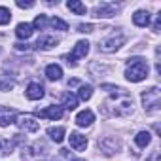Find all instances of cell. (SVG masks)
I'll list each match as a JSON object with an SVG mask.
<instances>
[{
    "label": "cell",
    "instance_id": "1",
    "mask_svg": "<svg viewBox=\"0 0 161 161\" xmlns=\"http://www.w3.org/2000/svg\"><path fill=\"white\" fill-rule=\"evenodd\" d=\"M125 78L129 82H142V80L148 78V63L140 57H133L127 63L125 68Z\"/></svg>",
    "mask_w": 161,
    "mask_h": 161
},
{
    "label": "cell",
    "instance_id": "2",
    "mask_svg": "<svg viewBox=\"0 0 161 161\" xmlns=\"http://www.w3.org/2000/svg\"><path fill=\"white\" fill-rule=\"evenodd\" d=\"M125 34L123 32H112L110 36H106V38H103L101 42H99V49L101 51H104V53H114L116 49H119L123 44H125Z\"/></svg>",
    "mask_w": 161,
    "mask_h": 161
},
{
    "label": "cell",
    "instance_id": "3",
    "mask_svg": "<svg viewBox=\"0 0 161 161\" xmlns=\"http://www.w3.org/2000/svg\"><path fill=\"white\" fill-rule=\"evenodd\" d=\"M142 104H144V110L148 112H153L159 108V103H161V93H159V87H150V89H144L142 95Z\"/></svg>",
    "mask_w": 161,
    "mask_h": 161
},
{
    "label": "cell",
    "instance_id": "4",
    "mask_svg": "<svg viewBox=\"0 0 161 161\" xmlns=\"http://www.w3.org/2000/svg\"><path fill=\"white\" fill-rule=\"evenodd\" d=\"M87 53H89V42L87 40H80V42H76V46L72 49V55H66L64 59H66V63L70 66H76V59H82Z\"/></svg>",
    "mask_w": 161,
    "mask_h": 161
},
{
    "label": "cell",
    "instance_id": "5",
    "mask_svg": "<svg viewBox=\"0 0 161 161\" xmlns=\"http://www.w3.org/2000/svg\"><path fill=\"white\" fill-rule=\"evenodd\" d=\"M116 12H118V6L116 4H108V2H103L101 6H97L95 10H93V14H95V17H103V19H106V17H112V15H116Z\"/></svg>",
    "mask_w": 161,
    "mask_h": 161
},
{
    "label": "cell",
    "instance_id": "6",
    "mask_svg": "<svg viewBox=\"0 0 161 161\" xmlns=\"http://www.w3.org/2000/svg\"><path fill=\"white\" fill-rule=\"evenodd\" d=\"M17 125H19V129L29 131V133H36V131L40 129V123H38L32 116H21V118L17 119Z\"/></svg>",
    "mask_w": 161,
    "mask_h": 161
},
{
    "label": "cell",
    "instance_id": "7",
    "mask_svg": "<svg viewBox=\"0 0 161 161\" xmlns=\"http://www.w3.org/2000/svg\"><path fill=\"white\" fill-rule=\"evenodd\" d=\"M15 119H17L15 110L6 108V106H0V127H8V125L15 123Z\"/></svg>",
    "mask_w": 161,
    "mask_h": 161
},
{
    "label": "cell",
    "instance_id": "8",
    "mask_svg": "<svg viewBox=\"0 0 161 161\" xmlns=\"http://www.w3.org/2000/svg\"><path fill=\"white\" fill-rule=\"evenodd\" d=\"M70 146L76 150V152H84L87 148V138L84 135H80V133H70Z\"/></svg>",
    "mask_w": 161,
    "mask_h": 161
},
{
    "label": "cell",
    "instance_id": "9",
    "mask_svg": "<svg viewBox=\"0 0 161 161\" xmlns=\"http://www.w3.org/2000/svg\"><path fill=\"white\" fill-rule=\"evenodd\" d=\"M93 121H95V114L91 110H82L76 116V125L78 127H89Z\"/></svg>",
    "mask_w": 161,
    "mask_h": 161
},
{
    "label": "cell",
    "instance_id": "10",
    "mask_svg": "<svg viewBox=\"0 0 161 161\" xmlns=\"http://www.w3.org/2000/svg\"><path fill=\"white\" fill-rule=\"evenodd\" d=\"M42 97H44V87H42V84H38V82L29 84V87H27V99H31V101H40Z\"/></svg>",
    "mask_w": 161,
    "mask_h": 161
},
{
    "label": "cell",
    "instance_id": "11",
    "mask_svg": "<svg viewBox=\"0 0 161 161\" xmlns=\"http://www.w3.org/2000/svg\"><path fill=\"white\" fill-rule=\"evenodd\" d=\"M40 118H49V119H61L63 118V106H47L38 112Z\"/></svg>",
    "mask_w": 161,
    "mask_h": 161
},
{
    "label": "cell",
    "instance_id": "12",
    "mask_svg": "<svg viewBox=\"0 0 161 161\" xmlns=\"http://www.w3.org/2000/svg\"><path fill=\"white\" fill-rule=\"evenodd\" d=\"M57 44H59V40H57L55 36L44 34V36H40V38H38V42H36V47H40V49H51V47H55Z\"/></svg>",
    "mask_w": 161,
    "mask_h": 161
},
{
    "label": "cell",
    "instance_id": "13",
    "mask_svg": "<svg viewBox=\"0 0 161 161\" xmlns=\"http://www.w3.org/2000/svg\"><path fill=\"white\" fill-rule=\"evenodd\" d=\"M46 76H47V80H51V82H57V80H61V76H63V68L59 66V64H47L46 66Z\"/></svg>",
    "mask_w": 161,
    "mask_h": 161
},
{
    "label": "cell",
    "instance_id": "14",
    "mask_svg": "<svg viewBox=\"0 0 161 161\" xmlns=\"http://www.w3.org/2000/svg\"><path fill=\"white\" fill-rule=\"evenodd\" d=\"M133 23H135L136 27H148V25H150V14L144 12V10L135 12V15H133Z\"/></svg>",
    "mask_w": 161,
    "mask_h": 161
},
{
    "label": "cell",
    "instance_id": "15",
    "mask_svg": "<svg viewBox=\"0 0 161 161\" xmlns=\"http://www.w3.org/2000/svg\"><path fill=\"white\" fill-rule=\"evenodd\" d=\"M66 8H68L70 12H74L76 15H86V14H87L86 4H82L80 0H68V2H66Z\"/></svg>",
    "mask_w": 161,
    "mask_h": 161
},
{
    "label": "cell",
    "instance_id": "16",
    "mask_svg": "<svg viewBox=\"0 0 161 161\" xmlns=\"http://www.w3.org/2000/svg\"><path fill=\"white\" fill-rule=\"evenodd\" d=\"M31 34H32V25L31 23H19L17 25V29H15V36L17 38L27 40V38H31Z\"/></svg>",
    "mask_w": 161,
    "mask_h": 161
},
{
    "label": "cell",
    "instance_id": "17",
    "mask_svg": "<svg viewBox=\"0 0 161 161\" xmlns=\"http://www.w3.org/2000/svg\"><path fill=\"white\" fill-rule=\"evenodd\" d=\"M44 157L42 152H36V148L29 146V148H23V159L25 161H40Z\"/></svg>",
    "mask_w": 161,
    "mask_h": 161
},
{
    "label": "cell",
    "instance_id": "18",
    "mask_svg": "<svg viewBox=\"0 0 161 161\" xmlns=\"http://www.w3.org/2000/svg\"><path fill=\"white\" fill-rule=\"evenodd\" d=\"M47 136L53 140V142H63L64 140V127H49L47 129Z\"/></svg>",
    "mask_w": 161,
    "mask_h": 161
},
{
    "label": "cell",
    "instance_id": "19",
    "mask_svg": "<svg viewBox=\"0 0 161 161\" xmlns=\"http://www.w3.org/2000/svg\"><path fill=\"white\" fill-rule=\"evenodd\" d=\"M63 106H64L66 110H76V106H78V97L72 95V93H64V95H63Z\"/></svg>",
    "mask_w": 161,
    "mask_h": 161
},
{
    "label": "cell",
    "instance_id": "20",
    "mask_svg": "<svg viewBox=\"0 0 161 161\" xmlns=\"http://www.w3.org/2000/svg\"><path fill=\"white\" fill-rule=\"evenodd\" d=\"M150 140H152V135H150L148 131H140V133H136V136H135V142H136V146H140V148H146V146L150 144Z\"/></svg>",
    "mask_w": 161,
    "mask_h": 161
},
{
    "label": "cell",
    "instance_id": "21",
    "mask_svg": "<svg viewBox=\"0 0 161 161\" xmlns=\"http://www.w3.org/2000/svg\"><path fill=\"white\" fill-rule=\"evenodd\" d=\"M14 87H15V82H14L8 74L0 76V91H12Z\"/></svg>",
    "mask_w": 161,
    "mask_h": 161
},
{
    "label": "cell",
    "instance_id": "22",
    "mask_svg": "<svg viewBox=\"0 0 161 161\" xmlns=\"http://www.w3.org/2000/svg\"><path fill=\"white\" fill-rule=\"evenodd\" d=\"M91 95H93V87H91L89 84L80 86V89H78V99H80V101H89Z\"/></svg>",
    "mask_w": 161,
    "mask_h": 161
},
{
    "label": "cell",
    "instance_id": "23",
    "mask_svg": "<svg viewBox=\"0 0 161 161\" xmlns=\"http://www.w3.org/2000/svg\"><path fill=\"white\" fill-rule=\"evenodd\" d=\"M14 150V142H10L8 138H0V155H10Z\"/></svg>",
    "mask_w": 161,
    "mask_h": 161
},
{
    "label": "cell",
    "instance_id": "24",
    "mask_svg": "<svg viewBox=\"0 0 161 161\" xmlns=\"http://www.w3.org/2000/svg\"><path fill=\"white\" fill-rule=\"evenodd\" d=\"M12 21V12L4 6H0V25H8Z\"/></svg>",
    "mask_w": 161,
    "mask_h": 161
},
{
    "label": "cell",
    "instance_id": "25",
    "mask_svg": "<svg viewBox=\"0 0 161 161\" xmlns=\"http://www.w3.org/2000/svg\"><path fill=\"white\" fill-rule=\"evenodd\" d=\"M46 25H47V19H46V15H36L34 23H32V29L44 31V29H46Z\"/></svg>",
    "mask_w": 161,
    "mask_h": 161
},
{
    "label": "cell",
    "instance_id": "26",
    "mask_svg": "<svg viewBox=\"0 0 161 161\" xmlns=\"http://www.w3.org/2000/svg\"><path fill=\"white\" fill-rule=\"evenodd\" d=\"M51 27H53L55 31H63V32L68 31V25H66L63 19H59V17H53V19H51Z\"/></svg>",
    "mask_w": 161,
    "mask_h": 161
},
{
    "label": "cell",
    "instance_id": "27",
    "mask_svg": "<svg viewBox=\"0 0 161 161\" xmlns=\"http://www.w3.org/2000/svg\"><path fill=\"white\" fill-rule=\"evenodd\" d=\"M19 8H23V10H29V8H32L34 6V2H23V0H17V2H15Z\"/></svg>",
    "mask_w": 161,
    "mask_h": 161
},
{
    "label": "cell",
    "instance_id": "28",
    "mask_svg": "<svg viewBox=\"0 0 161 161\" xmlns=\"http://www.w3.org/2000/svg\"><path fill=\"white\" fill-rule=\"evenodd\" d=\"M80 32H93V25H78Z\"/></svg>",
    "mask_w": 161,
    "mask_h": 161
},
{
    "label": "cell",
    "instance_id": "29",
    "mask_svg": "<svg viewBox=\"0 0 161 161\" xmlns=\"http://www.w3.org/2000/svg\"><path fill=\"white\" fill-rule=\"evenodd\" d=\"M159 29H161V14L157 15V19H155V23H153V32H159Z\"/></svg>",
    "mask_w": 161,
    "mask_h": 161
},
{
    "label": "cell",
    "instance_id": "30",
    "mask_svg": "<svg viewBox=\"0 0 161 161\" xmlns=\"http://www.w3.org/2000/svg\"><path fill=\"white\" fill-rule=\"evenodd\" d=\"M159 157H161V155H159V152L155 150V152H152V155H150L146 161H159Z\"/></svg>",
    "mask_w": 161,
    "mask_h": 161
},
{
    "label": "cell",
    "instance_id": "31",
    "mask_svg": "<svg viewBox=\"0 0 161 161\" xmlns=\"http://www.w3.org/2000/svg\"><path fill=\"white\" fill-rule=\"evenodd\" d=\"M15 49H17V51H23V49H29V44H15Z\"/></svg>",
    "mask_w": 161,
    "mask_h": 161
},
{
    "label": "cell",
    "instance_id": "32",
    "mask_svg": "<svg viewBox=\"0 0 161 161\" xmlns=\"http://www.w3.org/2000/svg\"><path fill=\"white\" fill-rule=\"evenodd\" d=\"M72 161H86V159H72Z\"/></svg>",
    "mask_w": 161,
    "mask_h": 161
}]
</instances>
